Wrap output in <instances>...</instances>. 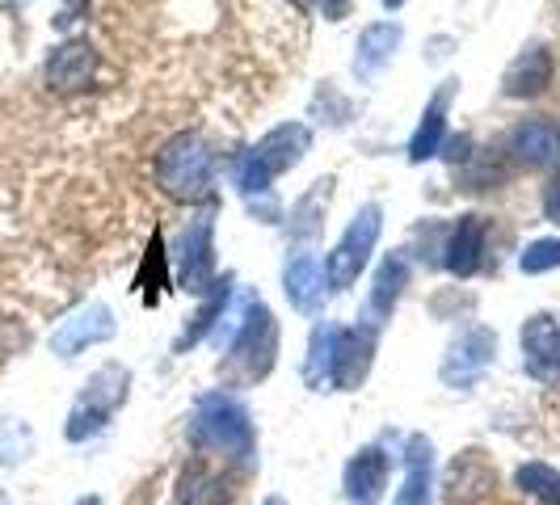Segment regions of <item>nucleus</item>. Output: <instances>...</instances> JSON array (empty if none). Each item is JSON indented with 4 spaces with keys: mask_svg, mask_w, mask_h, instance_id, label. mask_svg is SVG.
<instances>
[{
    "mask_svg": "<svg viewBox=\"0 0 560 505\" xmlns=\"http://www.w3.org/2000/svg\"><path fill=\"white\" fill-rule=\"evenodd\" d=\"M186 438H190L198 450L228 455V459H236V463H253V450H257L249 409L228 392H211L198 400L195 413H190V425H186Z\"/></svg>",
    "mask_w": 560,
    "mask_h": 505,
    "instance_id": "obj_1",
    "label": "nucleus"
},
{
    "mask_svg": "<svg viewBox=\"0 0 560 505\" xmlns=\"http://www.w3.org/2000/svg\"><path fill=\"white\" fill-rule=\"evenodd\" d=\"M156 181L168 198L195 202V198H211L215 186V152L198 140L195 131H182L156 152Z\"/></svg>",
    "mask_w": 560,
    "mask_h": 505,
    "instance_id": "obj_2",
    "label": "nucleus"
},
{
    "mask_svg": "<svg viewBox=\"0 0 560 505\" xmlns=\"http://www.w3.org/2000/svg\"><path fill=\"white\" fill-rule=\"evenodd\" d=\"M127 388H131V371L127 366H102L89 384H84L81 400L72 404V418H68V438L72 443H84V438H93V434H102L106 425H110L114 409L127 400Z\"/></svg>",
    "mask_w": 560,
    "mask_h": 505,
    "instance_id": "obj_3",
    "label": "nucleus"
},
{
    "mask_svg": "<svg viewBox=\"0 0 560 505\" xmlns=\"http://www.w3.org/2000/svg\"><path fill=\"white\" fill-rule=\"evenodd\" d=\"M380 227H384V211L375 202H366L363 211L350 220V227L341 232V240L334 245V252L325 257V282L334 291H346L350 282L359 279L371 261V249L380 240Z\"/></svg>",
    "mask_w": 560,
    "mask_h": 505,
    "instance_id": "obj_4",
    "label": "nucleus"
},
{
    "mask_svg": "<svg viewBox=\"0 0 560 505\" xmlns=\"http://www.w3.org/2000/svg\"><path fill=\"white\" fill-rule=\"evenodd\" d=\"M228 354H232V371H236L241 379H249V384L270 375L275 354H279V325H275V316H270L266 304L253 300L249 308H245L241 333H236Z\"/></svg>",
    "mask_w": 560,
    "mask_h": 505,
    "instance_id": "obj_5",
    "label": "nucleus"
},
{
    "mask_svg": "<svg viewBox=\"0 0 560 505\" xmlns=\"http://www.w3.org/2000/svg\"><path fill=\"white\" fill-rule=\"evenodd\" d=\"M177 282L190 295H207L215 286V202H207L195 220H190V227L182 232Z\"/></svg>",
    "mask_w": 560,
    "mask_h": 505,
    "instance_id": "obj_6",
    "label": "nucleus"
},
{
    "mask_svg": "<svg viewBox=\"0 0 560 505\" xmlns=\"http://www.w3.org/2000/svg\"><path fill=\"white\" fill-rule=\"evenodd\" d=\"M523 366L539 384L560 388V316L539 312L523 325Z\"/></svg>",
    "mask_w": 560,
    "mask_h": 505,
    "instance_id": "obj_7",
    "label": "nucleus"
},
{
    "mask_svg": "<svg viewBox=\"0 0 560 505\" xmlns=\"http://www.w3.org/2000/svg\"><path fill=\"white\" fill-rule=\"evenodd\" d=\"M371 354H375V329H337L329 388L354 392L366 379V371H371Z\"/></svg>",
    "mask_w": 560,
    "mask_h": 505,
    "instance_id": "obj_8",
    "label": "nucleus"
},
{
    "mask_svg": "<svg viewBox=\"0 0 560 505\" xmlns=\"http://www.w3.org/2000/svg\"><path fill=\"white\" fill-rule=\"evenodd\" d=\"M552 77H557V63H552V51L544 43H532L523 56L505 68L502 77V93L514 97V102H532V97H544L552 89Z\"/></svg>",
    "mask_w": 560,
    "mask_h": 505,
    "instance_id": "obj_9",
    "label": "nucleus"
},
{
    "mask_svg": "<svg viewBox=\"0 0 560 505\" xmlns=\"http://www.w3.org/2000/svg\"><path fill=\"white\" fill-rule=\"evenodd\" d=\"M43 77L56 93H84L97 77V51L84 38H72V43H63L47 56Z\"/></svg>",
    "mask_w": 560,
    "mask_h": 505,
    "instance_id": "obj_10",
    "label": "nucleus"
},
{
    "mask_svg": "<svg viewBox=\"0 0 560 505\" xmlns=\"http://www.w3.org/2000/svg\"><path fill=\"white\" fill-rule=\"evenodd\" d=\"M505 152L523 168H548L552 161H560V127L552 118H523L510 131Z\"/></svg>",
    "mask_w": 560,
    "mask_h": 505,
    "instance_id": "obj_11",
    "label": "nucleus"
},
{
    "mask_svg": "<svg viewBox=\"0 0 560 505\" xmlns=\"http://www.w3.org/2000/svg\"><path fill=\"white\" fill-rule=\"evenodd\" d=\"M114 337V316L106 304H89L77 316H68L51 333V350L59 359H77L84 345H97V341H110Z\"/></svg>",
    "mask_w": 560,
    "mask_h": 505,
    "instance_id": "obj_12",
    "label": "nucleus"
},
{
    "mask_svg": "<svg viewBox=\"0 0 560 505\" xmlns=\"http://www.w3.org/2000/svg\"><path fill=\"white\" fill-rule=\"evenodd\" d=\"M493 354H498V337L489 333V329L464 333L455 345H451L447 363H443V384H451V388H468V384H477L480 371L493 363Z\"/></svg>",
    "mask_w": 560,
    "mask_h": 505,
    "instance_id": "obj_13",
    "label": "nucleus"
},
{
    "mask_svg": "<svg viewBox=\"0 0 560 505\" xmlns=\"http://www.w3.org/2000/svg\"><path fill=\"white\" fill-rule=\"evenodd\" d=\"M388 484V455L380 447H363L346 463V502L350 505H380Z\"/></svg>",
    "mask_w": 560,
    "mask_h": 505,
    "instance_id": "obj_14",
    "label": "nucleus"
},
{
    "mask_svg": "<svg viewBox=\"0 0 560 505\" xmlns=\"http://www.w3.org/2000/svg\"><path fill=\"white\" fill-rule=\"evenodd\" d=\"M312 143V131L304 122H282L275 127L270 136H261L257 148H253V156L266 165V173L275 177V173H287V168H295L304 161V152H308Z\"/></svg>",
    "mask_w": 560,
    "mask_h": 505,
    "instance_id": "obj_15",
    "label": "nucleus"
},
{
    "mask_svg": "<svg viewBox=\"0 0 560 505\" xmlns=\"http://www.w3.org/2000/svg\"><path fill=\"white\" fill-rule=\"evenodd\" d=\"M447 270L455 279H472L485 261V220L480 215H459V224L447 236Z\"/></svg>",
    "mask_w": 560,
    "mask_h": 505,
    "instance_id": "obj_16",
    "label": "nucleus"
},
{
    "mask_svg": "<svg viewBox=\"0 0 560 505\" xmlns=\"http://www.w3.org/2000/svg\"><path fill=\"white\" fill-rule=\"evenodd\" d=\"M405 282H409V261H405L400 252L384 257V261H380V270H375L371 300H366V325H371V329H380V325L393 316L396 300L405 295Z\"/></svg>",
    "mask_w": 560,
    "mask_h": 505,
    "instance_id": "obj_17",
    "label": "nucleus"
},
{
    "mask_svg": "<svg viewBox=\"0 0 560 505\" xmlns=\"http://www.w3.org/2000/svg\"><path fill=\"white\" fill-rule=\"evenodd\" d=\"M430 489H434V447L418 434L405 447V484L393 505H430Z\"/></svg>",
    "mask_w": 560,
    "mask_h": 505,
    "instance_id": "obj_18",
    "label": "nucleus"
},
{
    "mask_svg": "<svg viewBox=\"0 0 560 505\" xmlns=\"http://www.w3.org/2000/svg\"><path fill=\"white\" fill-rule=\"evenodd\" d=\"M282 286H287V300L300 312H316L325 304V266L316 257H308V252H300V257L287 261Z\"/></svg>",
    "mask_w": 560,
    "mask_h": 505,
    "instance_id": "obj_19",
    "label": "nucleus"
},
{
    "mask_svg": "<svg viewBox=\"0 0 560 505\" xmlns=\"http://www.w3.org/2000/svg\"><path fill=\"white\" fill-rule=\"evenodd\" d=\"M451 93H455V81H447L439 89V97L425 106L421 114L418 131H413V140H409V161L421 165V161H430V156H439V148H443V136H447V102Z\"/></svg>",
    "mask_w": 560,
    "mask_h": 505,
    "instance_id": "obj_20",
    "label": "nucleus"
},
{
    "mask_svg": "<svg viewBox=\"0 0 560 505\" xmlns=\"http://www.w3.org/2000/svg\"><path fill=\"white\" fill-rule=\"evenodd\" d=\"M232 181H236V190L245 195V202H249L253 211H261L266 224H275L279 207H275V198H270V173H266V165H261L253 152H241V156L232 161Z\"/></svg>",
    "mask_w": 560,
    "mask_h": 505,
    "instance_id": "obj_21",
    "label": "nucleus"
},
{
    "mask_svg": "<svg viewBox=\"0 0 560 505\" xmlns=\"http://www.w3.org/2000/svg\"><path fill=\"white\" fill-rule=\"evenodd\" d=\"M177 505H232V484L207 463H190L177 477Z\"/></svg>",
    "mask_w": 560,
    "mask_h": 505,
    "instance_id": "obj_22",
    "label": "nucleus"
},
{
    "mask_svg": "<svg viewBox=\"0 0 560 505\" xmlns=\"http://www.w3.org/2000/svg\"><path fill=\"white\" fill-rule=\"evenodd\" d=\"M400 47V26L396 22H380V26H366L363 34H359V56H354V72L363 77V81H371L388 59H393V51Z\"/></svg>",
    "mask_w": 560,
    "mask_h": 505,
    "instance_id": "obj_23",
    "label": "nucleus"
},
{
    "mask_svg": "<svg viewBox=\"0 0 560 505\" xmlns=\"http://www.w3.org/2000/svg\"><path fill=\"white\" fill-rule=\"evenodd\" d=\"M334 333L337 325H320L312 333V350H308V366H304V379H308L316 392L329 388V366H334Z\"/></svg>",
    "mask_w": 560,
    "mask_h": 505,
    "instance_id": "obj_24",
    "label": "nucleus"
},
{
    "mask_svg": "<svg viewBox=\"0 0 560 505\" xmlns=\"http://www.w3.org/2000/svg\"><path fill=\"white\" fill-rule=\"evenodd\" d=\"M518 489L539 497L544 505H560V472L548 463H523L518 468Z\"/></svg>",
    "mask_w": 560,
    "mask_h": 505,
    "instance_id": "obj_25",
    "label": "nucleus"
},
{
    "mask_svg": "<svg viewBox=\"0 0 560 505\" xmlns=\"http://www.w3.org/2000/svg\"><path fill=\"white\" fill-rule=\"evenodd\" d=\"M228 295H232V279H224V282H215V291H211V300L202 304V312L195 316V325L182 333V341H177V350H186V345H195L198 337L207 333L220 316H224V308H228Z\"/></svg>",
    "mask_w": 560,
    "mask_h": 505,
    "instance_id": "obj_26",
    "label": "nucleus"
},
{
    "mask_svg": "<svg viewBox=\"0 0 560 505\" xmlns=\"http://www.w3.org/2000/svg\"><path fill=\"white\" fill-rule=\"evenodd\" d=\"M152 279H156L161 291L168 286V261H165V240H161V232L148 240V257H143V270H140V279H136V286L143 291V304H148V295H152Z\"/></svg>",
    "mask_w": 560,
    "mask_h": 505,
    "instance_id": "obj_27",
    "label": "nucleus"
},
{
    "mask_svg": "<svg viewBox=\"0 0 560 505\" xmlns=\"http://www.w3.org/2000/svg\"><path fill=\"white\" fill-rule=\"evenodd\" d=\"M560 266V236H544V240H532L523 257H518V270L523 274H548Z\"/></svg>",
    "mask_w": 560,
    "mask_h": 505,
    "instance_id": "obj_28",
    "label": "nucleus"
},
{
    "mask_svg": "<svg viewBox=\"0 0 560 505\" xmlns=\"http://www.w3.org/2000/svg\"><path fill=\"white\" fill-rule=\"evenodd\" d=\"M544 215L560 227V173L552 177V186H548V195H544Z\"/></svg>",
    "mask_w": 560,
    "mask_h": 505,
    "instance_id": "obj_29",
    "label": "nucleus"
},
{
    "mask_svg": "<svg viewBox=\"0 0 560 505\" xmlns=\"http://www.w3.org/2000/svg\"><path fill=\"white\" fill-rule=\"evenodd\" d=\"M320 13H325L329 22H341V17L350 13V0H320Z\"/></svg>",
    "mask_w": 560,
    "mask_h": 505,
    "instance_id": "obj_30",
    "label": "nucleus"
},
{
    "mask_svg": "<svg viewBox=\"0 0 560 505\" xmlns=\"http://www.w3.org/2000/svg\"><path fill=\"white\" fill-rule=\"evenodd\" d=\"M400 4H405V0H384V9H400Z\"/></svg>",
    "mask_w": 560,
    "mask_h": 505,
    "instance_id": "obj_31",
    "label": "nucleus"
},
{
    "mask_svg": "<svg viewBox=\"0 0 560 505\" xmlns=\"http://www.w3.org/2000/svg\"><path fill=\"white\" fill-rule=\"evenodd\" d=\"M77 505H97V497H81Z\"/></svg>",
    "mask_w": 560,
    "mask_h": 505,
    "instance_id": "obj_32",
    "label": "nucleus"
},
{
    "mask_svg": "<svg viewBox=\"0 0 560 505\" xmlns=\"http://www.w3.org/2000/svg\"><path fill=\"white\" fill-rule=\"evenodd\" d=\"M266 505H282V497H266Z\"/></svg>",
    "mask_w": 560,
    "mask_h": 505,
    "instance_id": "obj_33",
    "label": "nucleus"
},
{
    "mask_svg": "<svg viewBox=\"0 0 560 505\" xmlns=\"http://www.w3.org/2000/svg\"><path fill=\"white\" fill-rule=\"evenodd\" d=\"M0 505H9V502H4V497H0Z\"/></svg>",
    "mask_w": 560,
    "mask_h": 505,
    "instance_id": "obj_34",
    "label": "nucleus"
},
{
    "mask_svg": "<svg viewBox=\"0 0 560 505\" xmlns=\"http://www.w3.org/2000/svg\"><path fill=\"white\" fill-rule=\"evenodd\" d=\"M295 4H304V0H295Z\"/></svg>",
    "mask_w": 560,
    "mask_h": 505,
    "instance_id": "obj_35",
    "label": "nucleus"
}]
</instances>
